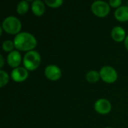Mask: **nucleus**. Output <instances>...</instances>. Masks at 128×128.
Listing matches in <instances>:
<instances>
[{
	"label": "nucleus",
	"mask_w": 128,
	"mask_h": 128,
	"mask_svg": "<svg viewBox=\"0 0 128 128\" xmlns=\"http://www.w3.org/2000/svg\"><path fill=\"white\" fill-rule=\"evenodd\" d=\"M111 128V127H107V128Z\"/></svg>",
	"instance_id": "21"
},
{
	"label": "nucleus",
	"mask_w": 128,
	"mask_h": 128,
	"mask_svg": "<svg viewBox=\"0 0 128 128\" xmlns=\"http://www.w3.org/2000/svg\"><path fill=\"white\" fill-rule=\"evenodd\" d=\"M22 61V57L18 50H13L12 52H9L7 56V62L10 68L14 69L16 68L20 67V64Z\"/></svg>",
	"instance_id": "9"
},
{
	"label": "nucleus",
	"mask_w": 128,
	"mask_h": 128,
	"mask_svg": "<svg viewBox=\"0 0 128 128\" xmlns=\"http://www.w3.org/2000/svg\"><path fill=\"white\" fill-rule=\"evenodd\" d=\"M94 108L97 112L101 115L108 114L112 110V104L107 99L100 98L95 101L94 104Z\"/></svg>",
	"instance_id": "6"
},
{
	"label": "nucleus",
	"mask_w": 128,
	"mask_h": 128,
	"mask_svg": "<svg viewBox=\"0 0 128 128\" xmlns=\"http://www.w3.org/2000/svg\"><path fill=\"white\" fill-rule=\"evenodd\" d=\"M28 9H29V4L28 2L26 0L20 2L16 6V12L20 15L26 14Z\"/></svg>",
	"instance_id": "14"
},
{
	"label": "nucleus",
	"mask_w": 128,
	"mask_h": 128,
	"mask_svg": "<svg viewBox=\"0 0 128 128\" xmlns=\"http://www.w3.org/2000/svg\"><path fill=\"white\" fill-rule=\"evenodd\" d=\"M14 48H15V46H14V40H6L3 41V43H2V49H3L4 51L10 52H12L14 50Z\"/></svg>",
	"instance_id": "15"
},
{
	"label": "nucleus",
	"mask_w": 128,
	"mask_h": 128,
	"mask_svg": "<svg viewBox=\"0 0 128 128\" xmlns=\"http://www.w3.org/2000/svg\"><path fill=\"white\" fill-rule=\"evenodd\" d=\"M124 46H125L126 49L128 50V34L127 35V37H126V38L124 40Z\"/></svg>",
	"instance_id": "20"
},
{
	"label": "nucleus",
	"mask_w": 128,
	"mask_h": 128,
	"mask_svg": "<svg viewBox=\"0 0 128 128\" xmlns=\"http://www.w3.org/2000/svg\"><path fill=\"white\" fill-rule=\"evenodd\" d=\"M111 37L112 38L116 41V42H122L124 41L127 35H126V32L124 28L122 26H115L112 28L111 31Z\"/></svg>",
	"instance_id": "10"
},
{
	"label": "nucleus",
	"mask_w": 128,
	"mask_h": 128,
	"mask_svg": "<svg viewBox=\"0 0 128 128\" xmlns=\"http://www.w3.org/2000/svg\"><path fill=\"white\" fill-rule=\"evenodd\" d=\"M11 78L16 82H21L25 81L28 76V72L24 67H18L14 68L10 74Z\"/></svg>",
	"instance_id": "8"
},
{
	"label": "nucleus",
	"mask_w": 128,
	"mask_h": 128,
	"mask_svg": "<svg viewBox=\"0 0 128 128\" xmlns=\"http://www.w3.org/2000/svg\"><path fill=\"white\" fill-rule=\"evenodd\" d=\"M32 10L33 14L36 16H41L45 12V4L41 0H34L32 2L31 5Z\"/></svg>",
	"instance_id": "11"
},
{
	"label": "nucleus",
	"mask_w": 128,
	"mask_h": 128,
	"mask_svg": "<svg viewBox=\"0 0 128 128\" xmlns=\"http://www.w3.org/2000/svg\"><path fill=\"white\" fill-rule=\"evenodd\" d=\"M63 2H64L63 0H46L45 1V4L52 8H56L62 6Z\"/></svg>",
	"instance_id": "17"
},
{
	"label": "nucleus",
	"mask_w": 128,
	"mask_h": 128,
	"mask_svg": "<svg viewBox=\"0 0 128 128\" xmlns=\"http://www.w3.org/2000/svg\"><path fill=\"white\" fill-rule=\"evenodd\" d=\"M15 48L20 51H31L37 46V40L35 37L27 32H22L17 34L14 39Z\"/></svg>",
	"instance_id": "1"
},
{
	"label": "nucleus",
	"mask_w": 128,
	"mask_h": 128,
	"mask_svg": "<svg viewBox=\"0 0 128 128\" xmlns=\"http://www.w3.org/2000/svg\"><path fill=\"white\" fill-rule=\"evenodd\" d=\"M99 72L100 75V79H102V80L105 82L113 83L118 79V73L116 70L112 66H104L103 68H101Z\"/></svg>",
	"instance_id": "5"
},
{
	"label": "nucleus",
	"mask_w": 128,
	"mask_h": 128,
	"mask_svg": "<svg viewBox=\"0 0 128 128\" xmlns=\"http://www.w3.org/2000/svg\"><path fill=\"white\" fill-rule=\"evenodd\" d=\"M2 28L5 32L16 35L21 30L22 23L17 17L14 16H8L4 19L2 23Z\"/></svg>",
	"instance_id": "2"
},
{
	"label": "nucleus",
	"mask_w": 128,
	"mask_h": 128,
	"mask_svg": "<svg viewBox=\"0 0 128 128\" xmlns=\"http://www.w3.org/2000/svg\"><path fill=\"white\" fill-rule=\"evenodd\" d=\"M4 59L2 55H0V68L2 70V68L4 66Z\"/></svg>",
	"instance_id": "19"
},
{
	"label": "nucleus",
	"mask_w": 128,
	"mask_h": 128,
	"mask_svg": "<svg viewBox=\"0 0 128 128\" xmlns=\"http://www.w3.org/2000/svg\"><path fill=\"white\" fill-rule=\"evenodd\" d=\"M115 17L120 22L128 21V6H121L115 10Z\"/></svg>",
	"instance_id": "12"
},
{
	"label": "nucleus",
	"mask_w": 128,
	"mask_h": 128,
	"mask_svg": "<svg viewBox=\"0 0 128 128\" xmlns=\"http://www.w3.org/2000/svg\"><path fill=\"white\" fill-rule=\"evenodd\" d=\"M86 78L87 80V81L90 83H94L97 82L100 79V72L92 70L88 71L86 74Z\"/></svg>",
	"instance_id": "13"
},
{
	"label": "nucleus",
	"mask_w": 128,
	"mask_h": 128,
	"mask_svg": "<svg viewBox=\"0 0 128 128\" xmlns=\"http://www.w3.org/2000/svg\"><path fill=\"white\" fill-rule=\"evenodd\" d=\"M122 3V0H110L109 1V4L110 5V7L112 8H119L121 7V4Z\"/></svg>",
	"instance_id": "18"
},
{
	"label": "nucleus",
	"mask_w": 128,
	"mask_h": 128,
	"mask_svg": "<svg viewBox=\"0 0 128 128\" xmlns=\"http://www.w3.org/2000/svg\"><path fill=\"white\" fill-rule=\"evenodd\" d=\"M41 58L39 52L36 50H31L27 52L23 57L22 62L24 68L28 70H36L40 64Z\"/></svg>",
	"instance_id": "3"
},
{
	"label": "nucleus",
	"mask_w": 128,
	"mask_h": 128,
	"mask_svg": "<svg viewBox=\"0 0 128 128\" xmlns=\"http://www.w3.org/2000/svg\"><path fill=\"white\" fill-rule=\"evenodd\" d=\"M45 76L52 81H56L62 76V70L56 64H49L44 69Z\"/></svg>",
	"instance_id": "7"
},
{
	"label": "nucleus",
	"mask_w": 128,
	"mask_h": 128,
	"mask_svg": "<svg viewBox=\"0 0 128 128\" xmlns=\"http://www.w3.org/2000/svg\"><path fill=\"white\" fill-rule=\"evenodd\" d=\"M9 81V75L7 72L3 70L2 69L0 70V87L3 88L4 86L8 84Z\"/></svg>",
	"instance_id": "16"
},
{
	"label": "nucleus",
	"mask_w": 128,
	"mask_h": 128,
	"mask_svg": "<svg viewBox=\"0 0 128 128\" xmlns=\"http://www.w3.org/2000/svg\"><path fill=\"white\" fill-rule=\"evenodd\" d=\"M91 9L92 13L98 17H104L110 14V5L109 2L105 1L98 0L92 4Z\"/></svg>",
	"instance_id": "4"
}]
</instances>
